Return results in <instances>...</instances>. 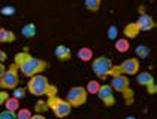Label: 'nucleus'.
I'll return each mask as SVG.
<instances>
[{"label": "nucleus", "instance_id": "1", "mask_svg": "<svg viewBox=\"0 0 157 119\" xmlns=\"http://www.w3.org/2000/svg\"><path fill=\"white\" fill-rule=\"evenodd\" d=\"M13 64L18 67V70H21V73L25 78H32L35 74L44 73L49 66L45 60L36 58V57L30 55L27 51H21V52L15 54Z\"/></svg>", "mask_w": 157, "mask_h": 119}, {"label": "nucleus", "instance_id": "2", "mask_svg": "<svg viewBox=\"0 0 157 119\" xmlns=\"http://www.w3.org/2000/svg\"><path fill=\"white\" fill-rule=\"evenodd\" d=\"M27 92H30L35 97H54L59 94V88L56 85H51L48 78L44 73L35 74L32 78H29V82L25 86Z\"/></svg>", "mask_w": 157, "mask_h": 119}, {"label": "nucleus", "instance_id": "3", "mask_svg": "<svg viewBox=\"0 0 157 119\" xmlns=\"http://www.w3.org/2000/svg\"><path fill=\"white\" fill-rule=\"evenodd\" d=\"M109 86L112 88V91L120 92V94L123 95L124 103H126L127 106L133 104V101H135V92H133V89L130 88V81H129L127 76H124V74L114 76V78L111 79Z\"/></svg>", "mask_w": 157, "mask_h": 119}, {"label": "nucleus", "instance_id": "4", "mask_svg": "<svg viewBox=\"0 0 157 119\" xmlns=\"http://www.w3.org/2000/svg\"><path fill=\"white\" fill-rule=\"evenodd\" d=\"M47 104H48V109L56 115V118L63 119V118H67L72 112V106L64 100V98H60L57 95L54 97H48L47 100Z\"/></svg>", "mask_w": 157, "mask_h": 119}, {"label": "nucleus", "instance_id": "5", "mask_svg": "<svg viewBox=\"0 0 157 119\" xmlns=\"http://www.w3.org/2000/svg\"><path fill=\"white\" fill-rule=\"evenodd\" d=\"M18 67L15 64H11L5 73L0 76V88L5 89V91H9V89H13L20 85V74H18Z\"/></svg>", "mask_w": 157, "mask_h": 119}, {"label": "nucleus", "instance_id": "6", "mask_svg": "<svg viewBox=\"0 0 157 119\" xmlns=\"http://www.w3.org/2000/svg\"><path fill=\"white\" fill-rule=\"evenodd\" d=\"M87 98H88V94H87L84 86H72V88L67 91L64 100H66L73 109V107L84 106L85 103H87Z\"/></svg>", "mask_w": 157, "mask_h": 119}, {"label": "nucleus", "instance_id": "7", "mask_svg": "<svg viewBox=\"0 0 157 119\" xmlns=\"http://www.w3.org/2000/svg\"><path fill=\"white\" fill-rule=\"evenodd\" d=\"M112 66H114L112 60L108 58V57H103V55L91 60V70L99 79H106Z\"/></svg>", "mask_w": 157, "mask_h": 119}, {"label": "nucleus", "instance_id": "8", "mask_svg": "<svg viewBox=\"0 0 157 119\" xmlns=\"http://www.w3.org/2000/svg\"><path fill=\"white\" fill-rule=\"evenodd\" d=\"M139 67H141V63L138 58H127L124 60L121 64H118V70L121 74L124 76H135L139 73Z\"/></svg>", "mask_w": 157, "mask_h": 119}, {"label": "nucleus", "instance_id": "9", "mask_svg": "<svg viewBox=\"0 0 157 119\" xmlns=\"http://www.w3.org/2000/svg\"><path fill=\"white\" fill-rule=\"evenodd\" d=\"M96 95L106 107L115 106V95H114V91H112V88L109 85H100Z\"/></svg>", "mask_w": 157, "mask_h": 119}, {"label": "nucleus", "instance_id": "10", "mask_svg": "<svg viewBox=\"0 0 157 119\" xmlns=\"http://www.w3.org/2000/svg\"><path fill=\"white\" fill-rule=\"evenodd\" d=\"M135 23L138 25L139 31H150V30L156 28V21H154V18H153L150 13H147V12H144V11L141 12L139 18H138Z\"/></svg>", "mask_w": 157, "mask_h": 119}, {"label": "nucleus", "instance_id": "11", "mask_svg": "<svg viewBox=\"0 0 157 119\" xmlns=\"http://www.w3.org/2000/svg\"><path fill=\"white\" fill-rule=\"evenodd\" d=\"M54 55H56V58L60 60V61H69L72 58V51H71V48L66 46V45H59L54 49Z\"/></svg>", "mask_w": 157, "mask_h": 119}, {"label": "nucleus", "instance_id": "12", "mask_svg": "<svg viewBox=\"0 0 157 119\" xmlns=\"http://www.w3.org/2000/svg\"><path fill=\"white\" fill-rule=\"evenodd\" d=\"M136 82L139 83V85H142V86H148V85L154 83V78L148 71H141V73L136 74Z\"/></svg>", "mask_w": 157, "mask_h": 119}, {"label": "nucleus", "instance_id": "13", "mask_svg": "<svg viewBox=\"0 0 157 119\" xmlns=\"http://www.w3.org/2000/svg\"><path fill=\"white\" fill-rule=\"evenodd\" d=\"M139 33H141V31H139L136 23H129L126 27H124V30H123V34H124L126 39H135Z\"/></svg>", "mask_w": 157, "mask_h": 119}, {"label": "nucleus", "instance_id": "14", "mask_svg": "<svg viewBox=\"0 0 157 119\" xmlns=\"http://www.w3.org/2000/svg\"><path fill=\"white\" fill-rule=\"evenodd\" d=\"M17 36L12 30H6V28H0V43H12L15 42Z\"/></svg>", "mask_w": 157, "mask_h": 119}, {"label": "nucleus", "instance_id": "15", "mask_svg": "<svg viewBox=\"0 0 157 119\" xmlns=\"http://www.w3.org/2000/svg\"><path fill=\"white\" fill-rule=\"evenodd\" d=\"M76 55H78V58L81 60V61H84V63H88V61H91L93 60V49L88 46H82L78 49V52H76Z\"/></svg>", "mask_w": 157, "mask_h": 119}, {"label": "nucleus", "instance_id": "16", "mask_svg": "<svg viewBox=\"0 0 157 119\" xmlns=\"http://www.w3.org/2000/svg\"><path fill=\"white\" fill-rule=\"evenodd\" d=\"M114 42H115V51L120 52V54H124V52H127L130 49V42L126 37H120V39H117Z\"/></svg>", "mask_w": 157, "mask_h": 119}, {"label": "nucleus", "instance_id": "17", "mask_svg": "<svg viewBox=\"0 0 157 119\" xmlns=\"http://www.w3.org/2000/svg\"><path fill=\"white\" fill-rule=\"evenodd\" d=\"M36 31H37V28L33 23H29L21 27V34H23V37H25V39L35 37V36H36Z\"/></svg>", "mask_w": 157, "mask_h": 119}, {"label": "nucleus", "instance_id": "18", "mask_svg": "<svg viewBox=\"0 0 157 119\" xmlns=\"http://www.w3.org/2000/svg\"><path fill=\"white\" fill-rule=\"evenodd\" d=\"M3 106H5V110H9V112L15 113L20 109V100H17L15 97H8L6 101L3 103Z\"/></svg>", "mask_w": 157, "mask_h": 119}, {"label": "nucleus", "instance_id": "19", "mask_svg": "<svg viewBox=\"0 0 157 119\" xmlns=\"http://www.w3.org/2000/svg\"><path fill=\"white\" fill-rule=\"evenodd\" d=\"M85 9L90 12H97L100 9V5H102V0H84Z\"/></svg>", "mask_w": 157, "mask_h": 119}, {"label": "nucleus", "instance_id": "20", "mask_svg": "<svg viewBox=\"0 0 157 119\" xmlns=\"http://www.w3.org/2000/svg\"><path fill=\"white\" fill-rule=\"evenodd\" d=\"M84 88H85V91H87V94L96 95L97 91H99V88H100V82H99V81H88Z\"/></svg>", "mask_w": 157, "mask_h": 119}, {"label": "nucleus", "instance_id": "21", "mask_svg": "<svg viewBox=\"0 0 157 119\" xmlns=\"http://www.w3.org/2000/svg\"><path fill=\"white\" fill-rule=\"evenodd\" d=\"M135 52H136V55L139 58H147L150 55V48L147 46V45H138L136 49H135Z\"/></svg>", "mask_w": 157, "mask_h": 119}, {"label": "nucleus", "instance_id": "22", "mask_svg": "<svg viewBox=\"0 0 157 119\" xmlns=\"http://www.w3.org/2000/svg\"><path fill=\"white\" fill-rule=\"evenodd\" d=\"M15 116H17V119H30L32 110L30 109H18L15 112Z\"/></svg>", "mask_w": 157, "mask_h": 119}, {"label": "nucleus", "instance_id": "23", "mask_svg": "<svg viewBox=\"0 0 157 119\" xmlns=\"http://www.w3.org/2000/svg\"><path fill=\"white\" fill-rule=\"evenodd\" d=\"M12 91H13L12 97H15L17 100H23L25 97V94H27V89L23 88V86H17V88H13Z\"/></svg>", "mask_w": 157, "mask_h": 119}, {"label": "nucleus", "instance_id": "24", "mask_svg": "<svg viewBox=\"0 0 157 119\" xmlns=\"http://www.w3.org/2000/svg\"><path fill=\"white\" fill-rule=\"evenodd\" d=\"M35 110H36V113H45L47 110H49L47 101H44V100H37L36 104H35Z\"/></svg>", "mask_w": 157, "mask_h": 119}, {"label": "nucleus", "instance_id": "25", "mask_svg": "<svg viewBox=\"0 0 157 119\" xmlns=\"http://www.w3.org/2000/svg\"><path fill=\"white\" fill-rule=\"evenodd\" d=\"M118 37V28L115 25H109L108 28V39L109 40H117Z\"/></svg>", "mask_w": 157, "mask_h": 119}, {"label": "nucleus", "instance_id": "26", "mask_svg": "<svg viewBox=\"0 0 157 119\" xmlns=\"http://www.w3.org/2000/svg\"><path fill=\"white\" fill-rule=\"evenodd\" d=\"M15 12H17V9L13 6H3L0 9V13L5 15V16H12V15H15Z\"/></svg>", "mask_w": 157, "mask_h": 119}, {"label": "nucleus", "instance_id": "27", "mask_svg": "<svg viewBox=\"0 0 157 119\" xmlns=\"http://www.w3.org/2000/svg\"><path fill=\"white\" fill-rule=\"evenodd\" d=\"M0 119H17L15 113L13 112H9V110H3L0 113Z\"/></svg>", "mask_w": 157, "mask_h": 119}, {"label": "nucleus", "instance_id": "28", "mask_svg": "<svg viewBox=\"0 0 157 119\" xmlns=\"http://www.w3.org/2000/svg\"><path fill=\"white\" fill-rule=\"evenodd\" d=\"M147 88V92L150 95H154L157 92V86H156V82L154 83H151V85H148V86H145Z\"/></svg>", "mask_w": 157, "mask_h": 119}, {"label": "nucleus", "instance_id": "29", "mask_svg": "<svg viewBox=\"0 0 157 119\" xmlns=\"http://www.w3.org/2000/svg\"><path fill=\"white\" fill-rule=\"evenodd\" d=\"M9 97L8 94V91H5V89H0V106H3V103L6 101V98Z\"/></svg>", "mask_w": 157, "mask_h": 119}, {"label": "nucleus", "instance_id": "30", "mask_svg": "<svg viewBox=\"0 0 157 119\" xmlns=\"http://www.w3.org/2000/svg\"><path fill=\"white\" fill-rule=\"evenodd\" d=\"M6 60H8V54H6L5 51H2V49H0V63H5Z\"/></svg>", "mask_w": 157, "mask_h": 119}, {"label": "nucleus", "instance_id": "31", "mask_svg": "<svg viewBox=\"0 0 157 119\" xmlns=\"http://www.w3.org/2000/svg\"><path fill=\"white\" fill-rule=\"evenodd\" d=\"M30 119H47V118H45L42 113H36V115H32V116H30Z\"/></svg>", "mask_w": 157, "mask_h": 119}, {"label": "nucleus", "instance_id": "32", "mask_svg": "<svg viewBox=\"0 0 157 119\" xmlns=\"http://www.w3.org/2000/svg\"><path fill=\"white\" fill-rule=\"evenodd\" d=\"M5 70H6V66H5L3 63H0V76L5 73Z\"/></svg>", "mask_w": 157, "mask_h": 119}, {"label": "nucleus", "instance_id": "33", "mask_svg": "<svg viewBox=\"0 0 157 119\" xmlns=\"http://www.w3.org/2000/svg\"><path fill=\"white\" fill-rule=\"evenodd\" d=\"M126 119H136V118H135V116H127Z\"/></svg>", "mask_w": 157, "mask_h": 119}]
</instances>
